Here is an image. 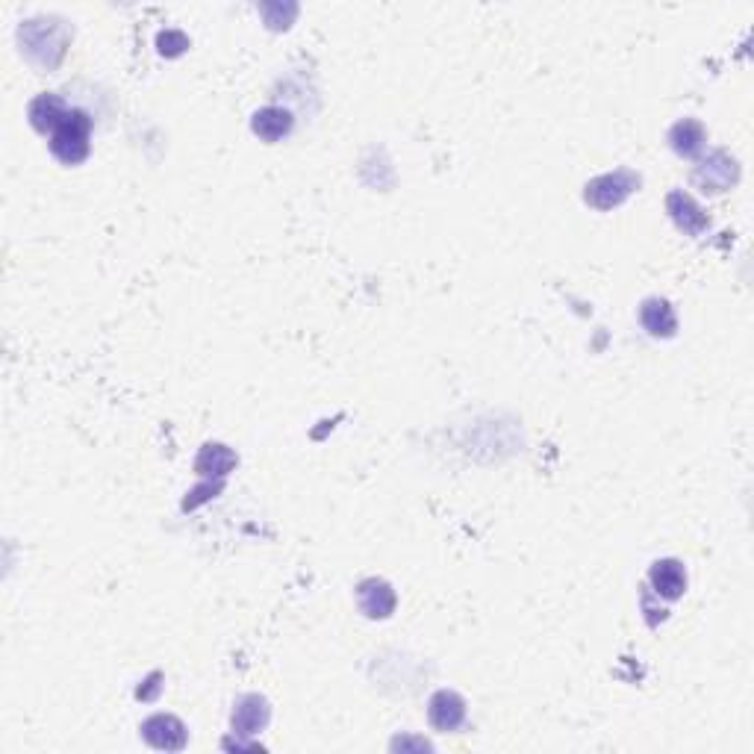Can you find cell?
I'll return each mask as SVG.
<instances>
[{
	"mask_svg": "<svg viewBox=\"0 0 754 754\" xmlns=\"http://www.w3.org/2000/svg\"><path fill=\"white\" fill-rule=\"evenodd\" d=\"M89 136H92L89 115L83 109H68L51 130V151L59 162L77 165L89 157Z\"/></svg>",
	"mask_w": 754,
	"mask_h": 754,
	"instance_id": "obj_1",
	"label": "cell"
},
{
	"mask_svg": "<svg viewBox=\"0 0 754 754\" xmlns=\"http://www.w3.org/2000/svg\"><path fill=\"white\" fill-rule=\"evenodd\" d=\"M640 186V177L634 171H613V174H601L595 177L593 183H587V192H584V201L595 207V210H613L619 204H625L634 189Z\"/></svg>",
	"mask_w": 754,
	"mask_h": 754,
	"instance_id": "obj_2",
	"label": "cell"
},
{
	"mask_svg": "<svg viewBox=\"0 0 754 754\" xmlns=\"http://www.w3.org/2000/svg\"><path fill=\"white\" fill-rule=\"evenodd\" d=\"M737 177H740V168H737L734 157H728V151H713L707 160L699 162V168L693 174V180L699 183L701 189L713 192V195L731 189L737 183Z\"/></svg>",
	"mask_w": 754,
	"mask_h": 754,
	"instance_id": "obj_3",
	"label": "cell"
},
{
	"mask_svg": "<svg viewBox=\"0 0 754 754\" xmlns=\"http://www.w3.org/2000/svg\"><path fill=\"white\" fill-rule=\"evenodd\" d=\"M142 737L160 752H183L186 743H189L186 725L177 716H168V713H157V716L145 719L142 722Z\"/></svg>",
	"mask_w": 754,
	"mask_h": 754,
	"instance_id": "obj_4",
	"label": "cell"
},
{
	"mask_svg": "<svg viewBox=\"0 0 754 754\" xmlns=\"http://www.w3.org/2000/svg\"><path fill=\"white\" fill-rule=\"evenodd\" d=\"M428 716H431V725L436 731H442V734L457 731L466 722V701L454 690H439V693H433L431 704H428Z\"/></svg>",
	"mask_w": 754,
	"mask_h": 754,
	"instance_id": "obj_5",
	"label": "cell"
},
{
	"mask_svg": "<svg viewBox=\"0 0 754 754\" xmlns=\"http://www.w3.org/2000/svg\"><path fill=\"white\" fill-rule=\"evenodd\" d=\"M269 716V701L263 696H242L236 701V710H233V734L254 737L257 731H263L269 725Z\"/></svg>",
	"mask_w": 754,
	"mask_h": 754,
	"instance_id": "obj_6",
	"label": "cell"
},
{
	"mask_svg": "<svg viewBox=\"0 0 754 754\" xmlns=\"http://www.w3.org/2000/svg\"><path fill=\"white\" fill-rule=\"evenodd\" d=\"M666 210H669L672 221H675L684 233H690V236H699V233H704V230L710 227L704 210L696 204V198L687 195V192H672V195L666 198Z\"/></svg>",
	"mask_w": 754,
	"mask_h": 754,
	"instance_id": "obj_7",
	"label": "cell"
},
{
	"mask_svg": "<svg viewBox=\"0 0 754 754\" xmlns=\"http://www.w3.org/2000/svg\"><path fill=\"white\" fill-rule=\"evenodd\" d=\"M648 581H651L654 593L660 595V598H666V601L681 598L684 590H687V572H684V566L678 560H657L651 566Z\"/></svg>",
	"mask_w": 754,
	"mask_h": 754,
	"instance_id": "obj_8",
	"label": "cell"
},
{
	"mask_svg": "<svg viewBox=\"0 0 754 754\" xmlns=\"http://www.w3.org/2000/svg\"><path fill=\"white\" fill-rule=\"evenodd\" d=\"M357 604L369 619H386L395 610V593L386 581L369 578L357 587Z\"/></svg>",
	"mask_w": 754,
	"mask_h": 754,
	"instance_id": "obj_9",
	"label": "cell"
},
{
	"mask_svg": "<svg viewBox=\"0 0 754 754\" xmlns=\"http://www.w3.org/2000/svg\"><path fill=\"white\" fill-rule=\"evenodd\" d=\"M640 322H643V327H646L651 336H663V339L675 336V330H678L675 310L663 298H648L646 304H643V310H640Z\"/></svg>",
	"mask_w": 754,
	"mask_h": 754,
	"instance_id": "obj_10",
	"label": "cell"
},
{
	"mask_svg": "<svg viewBox=\"0 0 754 754\" xmlns=\"http://www.w3.org/2000/svg\"><path fill=\"white\" fill-rule=\"evenodd\" d=\"M669 142H672V151H675L678 157H696L701 148H704V142H707V133H704V127H701V121H696V118H684V121H678V124L669 130Z\"/></svg>",
	"mask_w": 754,
	"mask_h": 754,
	"instance_id": "obj_11",
	"label": "cell"
},
{
	"mask_svg": "<svg viewBox=\"0 0 754 754\" xmlns=\"http://www.w3.org/2000/svg\"><path fill=\"white\" fill-rule=\"evenodd\" d=\"M251 130L263 139V142H277L283 136H289L292 130V112L280 107H266L260 109L251 121Z\"/></svg>",
	"mask_w": 754,
	"mask_h": 754,
	"instance_id": "obj_12",
	"label": "cell"
},
{
	"mask_svg": "<svg viewBox=\"0 0 754 754\" xmlns=\"http://www.w3.org/2000/svg\"><path fill=\"white\" fill-rule=\"evenodd\" d=\"M233 466H236V454L224 445H204V451L198 454V463H195V469L204 478H210V475L224 478Z\"/></svg>",
	"mask_w": 754,
	"mask_h": 754,
	"instance_id": "obj_13",
	"label": "cell"
},
{
	"mask_svg": "<svg viewBox=\"0 0 754 754\" xmlns=\"http://www.w3.org/2000/svg\"><path fill=\"white\" fill-rule=\"evenodd\" d=\"M68 112V107L56 98V95H39L33 104H30V121L39 133H51L59 118Z\"/></svg>",
	"mask_w": 754,
	"mask_h": 754,
	"instance_id": "obj_14",
	"label": "cell"
}]
</instances>
